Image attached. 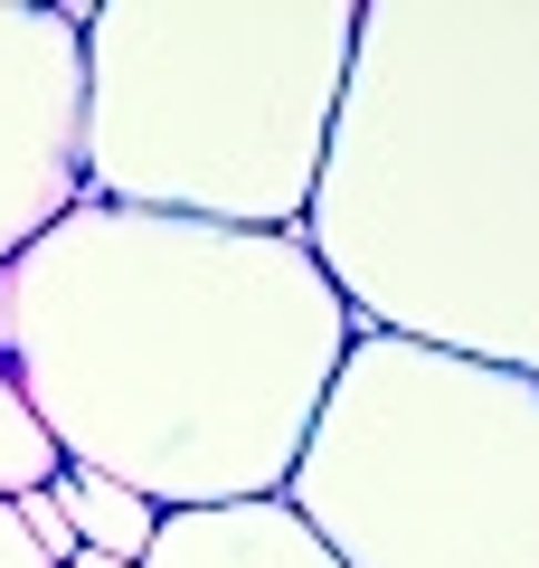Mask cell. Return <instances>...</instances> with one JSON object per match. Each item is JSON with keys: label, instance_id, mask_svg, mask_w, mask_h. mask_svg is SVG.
I'll use <instances>...</instances> for the list:
<instances>
[{"label": "cell", "instance_id": "1", "mask_svg": "<svg viewBox=\"0 0 539 568\" xmlns=\"http://www.w3.org/2000/svg\"><path fill=\"white\" fill-rule=\"evenodd\" d=\"M350 342L359 323L303 237L77 200L0 265V369L67 474L152 511L284 493Z\"/></svg>", "mask_w": 539, "mask_h": 568}, {"label": "cell", "instance_id": "2", "mask_svg": "<svg viewBox=\"0 0 539 568\" xmlns=\"http://www.w3.org/2000/svg\"><path fill=\"white\" fill-rule=\"evenodd\" d=\"M303 246L359 332L539 379V0H359Z\"/></svg>", "mask_w": 539, "mask_h": 568}, {"label": "cell", "instance_id": "5", "mask_svg": "<svg viewBox=\"0 0 539 568\" xmlns=\"http://www.w3.org/2000/svg\"><path fill=\"white\" fill-rule=\"evenodd\" d=\"M85 0L39 10L0 0V265L85 200L77 123H85Z\"/></svg>", "mask_w": 539, "mask_h": 568}, {"label": "cell", "instance_id": "4", "mask_svg": "<svg viewBox=\"0 0 539 568\" xmlns=\"http://www.w3.org/2000/svg\"><path fill=\"white\" fill-rule=\"evenodd\" d=\"M284 503L340 568H539V379L359 332Z\"/></svg>", "mask_w": 539, "mask_h": 568}, {"label": "cell", "instance_id": "9", "mask_svg": "<svg viewBox=\"0 0 539 568\" xmlns=\"http://www.w3.org/2000/svg\"><path fill=\"white\" fill-rule=\"evenodd\" d=\"M10 511H20V530H29V540H39V559H48V568H67V559H77V530H67L58 493H20V503H10Z\"/></svg>", "mask_w": 539, "mask_h": 568}, {"label": "cell", "instance_id": "6", "mask_svg": "<svg viewBox=\"0 0 539 568\" xmlns=\"http://www.w3.org/2000/svg\"><path fill=\"white\" fill-rule=\"evenodd\" d=\"M142 568H340V559L294 521L284 493H265V503H218V511H161Z\"/></svg>", "mask_w": 539, "mask_h": 568}, {"label": "cell", "instance_id": "8", "mask_svg": "<svg viewBox=\"0 0 539 568\" xmlns=\"http://www.w3.org/2000/svg\"><path fill=\"white\" fill-rule=\"evenodd\" d=\"M67 474V455H58V436L39 426V407L20 398V379L0 369V503H20V493H48Z\"/></svg>", "mask_w": 539, "mask_h": 568}, {"label": "cell", "instance_id": "3", "mask_svg": "<svg viewBox=\"0 0 539 568\" xmlns=\"http://www.w3.org/2000/svg\"><path fill=\"white\" fill-rule=\"evenodd\" d=\"M85 200L303 237L359 0H85Z\"/></svg>", "mask_w": 539, "mask_h": 568}, {"label": "cell", "instance_id": "10", "mask_svg": "<svg viewBox=\"0 0 539 568\" xmlns=\"http://www.w3.org/2000/svg\"><path fill=\"white\" fill-rule=\"evenodd\" d=\"M0 568H48V559H39V540L20 530V511H10V503H0Z\"/></svg>", "mask_w": 539, "mask_h": 568}, {"label": "cell", "instance_id": "7", "mask_svg": "<svg viewBox=\"0 0 539 568\" xmlns=\"http://www.w3.org/2000/svg\"><path fill=\"white\" fill-rule=\"evenodd\" d=\"M48 493H58V511H67V530H77V549H104V559L142 568V549H152V530H161V511L142 503V493L104 484V474H58Z\"/></svg>", "mask_w": 539, "mask_h": 568}]
</instances>
